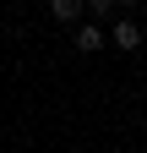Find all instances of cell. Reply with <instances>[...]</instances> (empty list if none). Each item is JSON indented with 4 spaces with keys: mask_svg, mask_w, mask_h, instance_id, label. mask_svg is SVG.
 <instances>
[{
    "mask_svg": "<svg viewBox=\"0 0 147 153\" xmlns=\"http://www.w3.org/2000/svg\"><path fill=\"white\" fill-rule=\"evenodd\" d=\"M87 11H93V16H109L115 6H109V0H87Z\"/></svg>",
    "mask_w": 147,
    "mask_h": 153,
    "instance_id": "obj_4",
    "label": "cell"
},
{
    "mask_svg": "<svg viewBox=\"0 0 147 153\" xmlns=\"http://www.w3.org/2000/svg\"><path fill=\"white\" fill-rule=\"evenodd\" d=\"M76 49H82V55L104 49V27H98V22H82V27H76Z\"/></svg>",
    "mask_w": 147,
    "mask_h": 153,
    "instance_id": "obj_1",
    "label": "cell"
},
{
    "mask_svg": "<svg viewBox=\"0 0 147 153\" xmlns=\"http://www.w3.org/2000/svg\"><path fill=\"white\" fill-rule=\"evenodd\" d=\"M109 6H131V0H109Z\"/></svg>",
    "mask_w": 147,
    "mask_h": 153,
    "instance_id": "obj_5",
    "label": "cell"
},
{
    "mask_svg": "<svg viewBox=\"0 0 147 153\" xmlns=\"http://www.w3.org/2000/svg\"><path fill=\"white\" fill-rule=\"evenodd\" d=\"M49 11L60 16V22H76V16L87 11V0H49Z\"/></svg>",
    "mask_w": 147,
    "mask_h": 153,
    "instance_id": "obj_3",
    "label": "cell"
},
{
    "mask_svg": "<svg viewBox=\"0 0 147 153\" xmlns=\"http://www.w3.org/2000/svg\"><path fill=\"white\" fill-rule=\"evenodd\" d=\"M115 49H125V55L142 49V27L136 22H115Z\"/></svg>",
    "mask_w": 147,
    "mask_h": 153,
    "instance_id": "obj_2",
    "label": "cell"
}]
</instances>
